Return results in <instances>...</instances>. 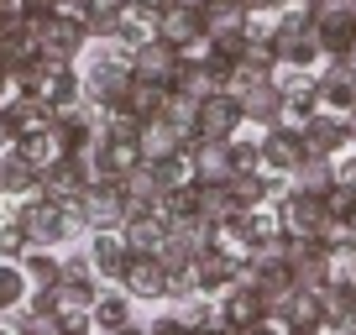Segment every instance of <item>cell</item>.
Listing matches in <instances>:
<instances>
[{
	"mask_svg": "<svg viewBox=\"0 0 356 335\" xmlns=\"http://www.w3.org/2000/svg\"><path fill=\"white\" fill-rule=\"evenodd\" d=\"M325 210H330V220L356 225V179H335L330 189H325Z\"/></svg>",
	"mask_w": 356,
	"mask_h": 335,
	"instance_id": "36",
	"label": "cell"
},
{
	"mask_svg": "<svg viewBox=\"0 0 356 335\" xmlns=\"http://www.w3.org/2000/svg\"><path fill=\"white\" fill-rule=\"evenodd\" d=\"M152 335H194V330H189L184 320H178L173 309H168V314H157V320H152Z\"/></svg>",
	"mask_w": 356,
	"mask_h": 335,
	"instance_id": "42",
	"label": "cell"
},
{
	"mask_svg": "<svg viewBox=\"0 0 356 335\" xmlns=\"http://www.w3.org/2000/svg\"><path fill=\"white\" fill-rule=\"evenodd\" d=\"M309 157V147H304V131L299 126H262V173H278V179H293L299 173V163Z\"/></svg>",
	"mask_w": 356,
	"mask_h": 335,
	"instance_id": "9",
	"label": "cell"
},
{
	"mask_svg": "<svg viewBox=\"0 0 356 335\" xmlns=\"http://www.w3.org/2000/svg\"><path fill=\"white\" fill-rule=\"evenodd\" d=\"M115 335H152V325H142V320H131V325H121Z\"/></svg>",
	"mask_w": 356,
	"mask_h": 335,
	"instance_id": "46",
	"label": "cell"
},
{
	"mask_svg": "<svg viewBox=\"0 0 356 335\" xmlns=\"http://www.w3.org/2000/svg\"><path fill=\"white\" fill-rule=\"evenodd\" d=\"M304 147H309V157H341V152H351V136H346V115L320 111L309 126H304Z\"/></svg>",
	"mask_w": 356,
	"mask_h": 335,
	"instance_id": "21",
	"label": "cell"
},
{
	"mask_svg": "<svg viewBox=\"0 0 356 335\" xmlns=\"http://www.w3.org/2000/svg\"><path fill=\"white\" fill-rule=\"evenodd\" d=\"M189 142L194 136H184L173 121H147L142 126V163H163V157H178V152H189Z\"/></svg>",
	"mask_w": 356,
	"mask_h": 335,
	"instance_id": "24",
	"label": "cell"
},
{
	"mask_svg": "<svg viewBox=\"0 0 356 335\" xmlns=\"http://www.w3.org/2000/svg\"><path fill=\"white\" fill-rule=\"evenodd\" d=\"M0 335H22V325H6V330H0Z\"/></svg>",
	"mask_w": 356,
	"mask_h": 335,
	"instance_id": "50",
	"label": "cell"
},
{
	"mask_svg": "<svg viewBox=\"0 0 356 335\" xmlns=\"http://www.w3.org/2000/svg\"><path fill=\"white\" fill-rule=\"evenodd\" d=\"M320 246L330 252L335 262L351 257V252H356V225L351 220H330V225H325V236H320Z\"/></svg>",
	"mask_w": 356,
	"mask_h": 335,
	"instance_id": "38",
	"label": "cell"
},
{
	"mask_svg": "<svg viewBox=\"0 0 356 335\" xmlns=\"http://www.w3.org/2000/svg\"><path fill=\"white\" fill-rule=\"evenodd\" d=\"M178 6H200V0H178Z\"/></svg>",
	"mask_w": 356,
	"mask_h": 335,
	"instance_id": "52",
	"label": "cell"
},
{
	"mask_svg": "<svg viewBox=\"0 0 356 335\" xmlns=\"http://www.w3.org/2000/svg\"><path fill=\"white\" fill-rule=\"evenodd\" d=\"M157 37H163V42H173L178 53H194V58L210 53V32H204L200 6H178V0H168L163 16H157Z\"/></svg>",
	"mask_w": 356,
	"mask_h": 335,
	"instance_id": "8",
	"label": "cell"
},
{
	"mask_svg": "<svg viewBox=\"0 0 356 335\" xmlns=\"http://www.w3.org/2000/svg\"><path fill=\"white\" fill-rule=\"evenodd\" d=\"M11 95H16V84H11V68H6V63H0V105H6V100H11Z\"/></svg>",
	"mask_w": 356,
	"mask_h": 335,
	"instance_id": "45",
	"label": "cell"
},
{
	"mask_svg": "<svg viewBox=\"0 0 356 335\" xmlns=\"http://www.w3.org/2000/svg\"><path fill=\"white\" fill-rule=\"evenodd\" d=\"M163 105H168V90L163 84H152V79H131V84H126V100L115 105V111H126V115H136V121H157V115H163Z\"/></svg>",
	"mask_w": 356,
	"mask_h": 335,
	"instance_id": "28",
	"label": "cell"
},
{
	"mask_svg": "<svg viewBox=\"0 0 356 335\" xmlns=\"http://www.w3.org/2000/svg\"><path fill=\"white\" fill-rule=\"evenodd\" d=\"M126 6H142V11H152V16H163V6H168V0H126Z\"/></svg>",
	"mask_w": 356,
	"mask_h": 335,
	"instance_id": "47",
	"label": "cell"
},
{
	"mask_svg": "<svg viewBox=\"0 0 356 335\" xmlns=\"http://www.w3.org/2000/svg\"><path fill=\"white\" fill-rule=\"evenodd\" d=\"M289 6H314V0H289Z\"/></svg>",
	"mask_w": 356,
	"mask_h": 335,
	"instance_id": "51",
	"label": "cell"
},
{
	"mask_svg": "<svg viewBox=\"0 0 356 335\" xmlns=\"http://www.w3.org/2000/svg\"><path fill=\"white\" fill-rule=\"evenodd\" d=\"M89 262H95V278H100V283L121 288L126 262H131V252H126L121 231H95V236H89Z\"/></svg>",
	"mask_w": 356,
	"mask_h": 335,
	"instance_id": "18",
	"label": "cell"
},
{
	"mask_svg": "<svg viewBox=\"0 0 356 335\" xmlns=\"http://www.w3.org/2000/svg\"><path fill=\"white\" fill-rule=\"evenodd\" d=\"M351 6H356V0H351Z\"/></svg>",
	"mask_w": 356,
	"mask_h": 335,
	"instance_id": "53",
	"label": "cell"
},
{
	"mask_svg": "<svg viewBox=\"0 0 356 335\" xmlns=\"http://www.w3.org/2000/svg\"><path fill=\"white\" fill-rule=\"evenodd\" d=\"M320 105L335 115L356 111V58H325L320 63Z\"/></svg>",
	"mask_w": 356,
	"mask_h": 335,
	"instance_id": "13",
	"label": "cell"
},
{
	"mask_svg": "<svg viewBox=\"0 0 356 335\" xmlns=\"http://www.w3.org/2000/svg\"><path fill=\"white\" fill-rule=\"evenodd\" d=\"M278 225H283V236H299V241H320L325 236V225H330V210H325V194H299V189H289L278 204Z\"/></svg>",
	"mask_w": 356,
	"mask_h": 335,
	"instance_id": "6",
	"label": "cell"
},
{
	"mask_svg": "<svg viewBox=\"0 0 356 335\" xmlns=\"http://www.w3.org/2000/svg\"><path fill=\"white\" fill-rule=\"evenodd\" d=\"M346 136H351V147H356V111H346Z\"/></svg>",
	"mask_w": 356,
	"mask_h": 335,
	"instance_id": "49",
	"label": "cell"
},
{
	"mask_svg": "<svg viewBox=\"0 0 356 335\" xmlns=\"http://www.w3.org/2000/svg\"><path fill=\"white\" fill-rule=\"evenodd\" d=\"M236 100H241L246 126H278V121H283V105H289V95H283L278 79H252V84H241V90H236Z\"/></svg>",
	"mask_w": 356,
	"mask_h": 335,
	"instance_id": "12",
	"label": "cell"
},
{
	"mask_svg": "<svg viewBox=\"0 0 356 335\" xmlns=\"http://www.w3.org/2000/svg\"><path fill=\"white\" fill-rule=\"evenodd\" d=\"M189 168H194V183H231L236 179L231 142H204V136H194L189 142Z\"/></svg>",
	"mask_w": 356,
	"mask_h": 335,
	"instance_id": "15",
	"label": "cell"
},
{
	"mask_svg": "<svg viewBox=\"0 0 356 335\" xmlns=\"http://www.w3.org/2000/svg\"><path fill=\"white\" fill-rule=\"evenodd\" d=\"M16 225L26 231V241L32 246H58L74 236V225H68V204L63 199H47V194H26L22 210H16Z\"/></svg>",
	"mask_w": 356,
	"mask_h": 335,
	"instance_id": "4",
	"label": "cell"
},
{
	"mask_svg": "<svg viewBox=\"0 0 356 335\" xmlns=\"http://www.w3.org/2000/svg\"><path fill=\"white\" fill-rule=\"evenodd\" d=\"M152 37H157V16L142 11V6H121V26H115V42L111 47H121V53L131 58L136 47L152 42Z\"/></svg>",
	"mask_w": 356,
	"mask_h": 335,
	"instance_id": "29",
	"label": "cell"
},
{
	"mask_svg": "<svg viewBox=\"0 0 356 335\" xmlns=\"http://www.w3.org/2000/svg\"><path fill=\"white\" fill-rule=\"evenodd\" d=\"M194 215L210 225H225L236 215V199H231V183H194Z\"/></svg>",
	"mask_w": 356,
	"mask_h": 335,
	"instance_id": "31",
	"label": "cell"
},
{
	"mask_svg": "<svg viewBox=\"0 0 356 335\" xmlns=\"http://www.w3.org/2000/svg\"><path fill=\"white\" fill-rule=\"evenodd\" d=\"M37 179H42V168L26 163L16 147H6V152H0V194H16V199H26V194H37Z\"/></svg>",
	"mask_w": 356,
	"mask_h": 335,
	"instance_id": "25",
	"label": "cell"
},
{
	"mask_svg": "<svg viewBox=\"0 0 356 335\" xmlns=\"http://www.w3.org/2000/svg\"><path fill=\"white\" fill-rule=\"evenodd\" d=\"M16 6H22V22H47V16H58L63 0H16Z\"/></svg>",
	"mask_w": 356,
	"mask_h": 335,
	"instance_id": "41",
	"label": "cell"
},
{
	"mask_svg": "<svg viewBox=\"0 0 356 335\" xmlns=\"http://www.w3.org/2000/svg\"><path fill=\"white\" fill-rule=\"evenodd\" d=\"M215 304H220V320L231 325V330H257V325L267 320V309H262V293H257L252 283H236V288H225Z\"/></svg>",
	"mask_w": 356,
	"mask_h": 335,
	"instance_id": "20",
	"label": "cell"
},
{
	"mask_svg": "<svg viewBox=\"0 0 356 335\" xmlns=\"http://www.w3.org/2000/svg\"><path fill=\"white\" fill-rule=\"evenodd\" d=\"M289 272L299 288H314L320 293L325 283L335 278V257L325 252L320 241H299V236H289Z\"/></svg>",
	"mask_w": 356,
	"mask_h": 335,
	"instance_id": "11",
	"label": "cell"
},
{
	"mask_svg": "<svg viewBox=\"0 0 356 335\" xmlns=\"http://www.w3.org/2000/svg\"><path fill=\"white\" fill-rule=\"evenodd\" d=\"M335 179H341V173H335V157H304L299 173L289 179V189H299V194H325Z\"/></svg>",
	"mask_w": 356,
	"mask_h": 335,
	"instance_id": "34",
	"label": "cell"
},
{
	"mask_svg": "<svg viewBox=\"0 0 356 335\" xmlns=\"http://www.w3.org/2000/svg\"><path fill=\"white\" fill-rule=\"evenodd\" d=\"M246 131V115H241V100L231 90H215L200 100V115H194V136L204 142H236Z\"/></svg>",
	"mask_w": 356,
	"mask_h": 335,
	"instance_id": "7",
	"label": "cell"
},
{
	"mask_svg": "<svg viewBox=\"0 0 356 335\" xmlns=\"http://www.w3.org/2000/svg\"><path fill=\"white\" fill-rule=\"evenodd\" d=\"M0 115H6V126H11V142L26 131H53L58 111L42 100V95H11V100L0 105Z\"/></svg>",
	"mask_w": 356,
	"mask_h": 335,
	"instance_id": "17",
	"label": "cell"
},
{
	"mask_svg": "<svg viewBox=\"0 0 356 335\" xmlns=\"http://www.w3.org/2000/svg\"><path fill=\"white\" fill-rule=\"evenodd\" d=\"M11 147V126H6V115H0V152Z\"/></svg>",
	"mask_w": 356,
	"mask_h": 335,
	"instance_id": "48",
	"label": "cell"
},
{
	"mask_svg": "<svg viewBox=\"0 0 356 335\" xmlns=\"http://www.w3.org/2000/svg\"><path fill=\"white\" fill-rule=\"evenodd\" d=\"M320 299H325V325H330V330H341V335H356V283L330 278V283L320 288Z\"/></svg>",
	"mask_w": 356,
	"mask_h": 335,
	"instance_id": "23",
	"label": "cell"
},
{
	"mask_svg": "<svg viewBox=\"0 0 356 335\" xmlns=\"http://www.w3.org/2000/svg\"><path fill=\"white\" fill-rule=\"evenodd\" d=\"M200 16H204V32H210V37L246 32V22H252L241 0H200Z\"/></svg>",
	"mask_w": 356,
	"mask_h": 335,
	"instance_id": "30",
	"label": "cell"
},
{
	"mask_svg": "<svg viewBox=\"0 0 356 335\" xmlns=\"http://www.w3.org/2000/svg\"><path fill=\"white\" fill-rule=\"evenodd\" d=\"M121 183V194H126V204H131V210H157V199H163V189H157V173L152 168H131V173H126V179H115Z\"/></svg>",
	"mask_w": 356,
	"mask_h": 335,
	"instance_id": "32",
	"label": "cell"
},
{
	"mask_svg": "<svg viewBox=\"0 0 356 335\" xmlns=\"http://www.w3.org/2000/svg\"><path fill=\"white\" fill-rule=\"evenodd\" d=\"M246 262H236L231 252H220V246H204L200 257H194V283H200V293H210V299H220L225 288H236V278H241Z\"/></svg>",
	"mask_w": 356,
	"mask_h": 335,
	"instance_id": "14",
	"label": "cell"
},
{
	"mask_svg": "<svg viewBox=\"0 0 356 335\" xmlns=\"http://www.w3.org/2000/svg\"><path fill=\"white\" fill-rule=\"evenodd\" d=\"M241 6H246V16H278L289 0H241Z\"/></svg>",
	"mask_w": 356,
	"mask_h": 335,
	"instance_id": "44",
	"label": "cell"
},
{
	"mask_svg": "<svg viewBox=\"0 0 356 335\" xmlns=\"http://www.w3.org/2000/svg\"><path fill=\"white\" fill-rule=\"evenodd\" d=\"M267 42L278 47V58L289 68H320L325 63V47H320V32H314V16L304 6H283L273 16V37Z\"/></svg>",
	"mask_w": 356,
	"mask_h": 335,
	"instance_id": "1",
	"label": "cell"
},
{
	"mask_svg": "<svg viewBox=\"0 0 356 335\" xmlns=\"http://www.w3.org/2000/svg\"><path fill=\"white\" fill-rule=\"evenodd\" d=\"M178 58H184V53H178L173 42L152 37V42H142V47L131 53V74H136V79H152V84H163V90H168V79H173Z\"/></svg>",
	"mask_w": 356,
	"mask_h": 335,
	"instance_id": "22",
	"label": "cell"
},
{
	"mask_svg": "<svg viewBox=\"0 0 356 335\" xmlns=\"http://www.w3.org/2000/svg\"><path fill=\"white\" fill-rule=\"evenodd\" d=\"M16 26H22V6H16V0H0V37L16 32Z\"/></svg>",
	"mask_w": 356,
	"mask_h": 335,
	"instance_id": "43",
	"label": "cell"
},
{
	"mask_svg": "<svg viewBox=\"0 0 356 335\" xmlns=\"http://www.w3.org/2000/svg\"><path fill=\"white\" fill-rule=\"evenodd\" d=\"M89 320H95V335H115L121 325L136 320V299H131L126 288L100 293V299H95V309H89Z\"/></svg>",
	"mask_w": 356,
	"mask_h": 335,
	"instance_id": "27",
	"label": "cell"
},
{
	"mask_svg": "<svg viewBox=\"0 0 356 335\" xmlns=\"http://www.w3.org/2000/svg\"><path fill=\"white\" fill-rule=\"evenodd\" d=\"M278 320H283V330H325V299L314 288H293Z\"/></svg>",
	"mask_w": 356,
	"mask_h": 335,
	"instance_id": "26",
	"label": "cell"
},
{
	"mask_svg": "<svg viewBox=\"0 0 356 335\" xmlns=\"http://www.w3.org/2000/svg\"><path fill=\"white\" fill-rule=\"evenodd\" d=\"M304 11L314 16L325 58H356V6L351 0H314Z\"/></svg>",
	"mask_w": 356,
	"mask_h": 335,
	"instance_id": "3",
	"label": "cell"
},
{
	"mask_svg": "<svg viewBox=\"0 0 356 335\" xmlns=\"http://www.w3.org/2000/svg\"><path fill=\"white\" fill-rule=\"evenodd\" d=\"M121 288L131 293L136 304H168V268L157 257H131L126 262Z\"/></svg>",
	"mask_w": 356,
	"mask_h": 335,
	"instance_id": "16",
	"label": "cell"
},
{
	"mask_svg": "<svg viewBox=\"0 0 356 335\" xmlns=\"http://www.w3.org/2000/svg\"><path fill=\"white\" fill-rule=\"evenodd\" d=\"M22 272H26L32 288H58V278H63V257H53L47 246H32V252L22 257Z\"/></svg>",
	"mask_w": 356,
	"mask_h": 335,
	"instance_id": "35",
	"label": "cell"
},
{
	"mask_svg": "<svg viewBox=\"0 0 356 335\" xmlns=\"http://www.w3.org/2000/svg\"><path fill=\"white\" fill-rule=\"evenodd\" d=\"M22 335H68V330H63V314H58V309H47V314L26 309V320H22Z\"/></svg>",
	"mask_w": 356,
	"mask_h": 335,
	"instance_id": "40",
	"label": "cell"
},
{
	"mask_svg": "<svg viewBox=\"0 0 356 335\" xmlns=\"http://www.w3.org/2000/svg\"><path fill=\"white\" fill-rule=\"evenodd\" d=\"M26 293H32V283H26L22 262H0V309H16Z\"/></svg>",
	"mask_w": 356,
	"mask_h": 335,
	"instance_id": "37",
	"label": "cell"
},
{
	"mask_svg": "<svg viewBox=\"0 0 356 335\" xmlns=\"http://www.w3.org/2000/svg\"><path fill=\"white\" fill-rule=\"evenodd\" d=\"M26 252H32V241H26V231L16 225V215L6 225H0V262H22Z\"/></svg>",
	"mask_w": 356,
	"mask_h": 335,
	"instance_id": "39",
	"label": "cell"
},
{
	"mask_svg": "<svg viewBox=\"0 0 356 335\" xmlns=\"http://www.w3.org/2000/svg\"><path fill=\"white\" fill-rule=\"evenodd\" d=\"M32 37H37V53H42L53 68H74V58L89 47V26L79 22V16H68V11L47 16Z\"/></svg>",
	"mask_w": 356,
	"mask_h": 335,
	"instance_id": "5",
	"label": "cell"
},
{
	"mask_svg": "<svg viewBox=\"0 0 356 335\" xmlns=\"http://www.w3.org/2000/svg\"><path fill=\"white\" fill-rule=\"evenodd\" d=\"M79 210H84L89 236H95V231H121L126 215H131V204H126L121 183H89V189L79 194Z\"/></svg>",
	"mask_w": 356,
	"mask_h": 335,
	"instance_id": "10",
	"label": "cell"
},
{
	"mask_svg": "<svg viewBox=\"0 0 356 335\" xmlns=\"http://www.w3.org/2000/svg\"><path fill=\"white\" fill-rule=\"evenodd\" d=\"M131 58L121 53V47L100 42V53H95V63L84 68V105H95V111H115V105L126 100V84H131Z\"/></svg>",
	"mask_w": 356,
	"mask_h": 335,
	"instance_id": "2",
	"label": "cell"
},
{
	"mask_svg": "<svg viewBox=\"0 0 356 335\" xmlns=\"http://www.w3.org/2000/svg\"><path fill=\"white\" fill-rule=\"evenodd\" d=\"M42 100L53 105V111H74V105H84V74H79V68H58V74L47 79Z\"/></svg>",
	"mask_w": 356,
	"mask_h": 335,
	"instance_id": "33",
	"label": "cell"
},
{
	"mask_svg": "<svg viewBox=\"0 0 356 335\" xmlns=\"http://www.w3.org/2000/svg\"><path fill=\"white\" fill-rule=\"evenodd\" d=\"M121 241H126L131 257H157L163 241H168V220H163V215H152V210H131V215H126V225H121Z\"/></svg>",
	"mask_w": 356,
	"mask_h": 335,
	"instance_id": "19",
	"label": "cell"
}]
</instances>
